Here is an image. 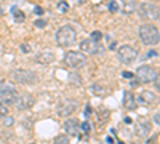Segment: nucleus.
<instances>
[{"label":"nucleus","instance_id":"2eb2a0df","mask_svg":"<svg viewBox=\"0 0 160 144\" xmlns=\"http://www.w3.org/2000/svg\"><path fill=\"white\" fill-rule=\"evenodd\" d=\"M123 104L127 109H135L136 107V101H135V96H133L131 91H125L123 95Z\"/></svg>","mask_w":160,"mask_h":144},{"label":"nucleus","instance_id":"dca6fc26","mask_svg":"<svg viewBox=\"0 0 160 144\" xmlns=\"http://www.w3.org/2000/svg\"><path fill=\"white\" fill-rule=\"evenodd\" d=\"M149 133H151V123H148V122H139V125H138V128H136V135L141 136V138H144V136H148Z\"/></svg>","mask_w":160,"mask_h":144},{"label":"nucleus","instance_id":"20e7f679","mask_svg":"<svg viewBox=\"0 0 160 144\" xmlns=\"http://www.w3.org/2000/svg\"><path fill=\"white\" fill-rule=\"evenodd\" d=\"M78 109V101L77 99H72V98H64L58 102L56 106V112L59 117H69L72 115L75 111Z\"/></svg>","mask_w":160,"mask_h":144},{"label":"nucleus","instance_id":"f704fd0d","mask_svg":"<svg viewBox=\"0 0 160 144\" xmlns=\"http://www.w3.org/2000/svg\"><path fill=\"white\" fill-rule=\"evenodd\" d=\"M5 123H7V125H11V123H13V119H5Z\"/></svg>","mask_w":160,"mask_h":144},{"label":"nucleus","instance_id":"c85d7f7f","mask_svg":"<svg viewBox=\"0 0 160 144\" xmlns=\"http://www.w3.org/2000/svg\"><path fill=\"white\" fill-rule=\"evenodd\" d=\"M21 50L24 51V53H29V51H31V45H28V43H22V45H21Z\"/></svg>","mask_w":160,"mask_h":144},{"label":"nucleus","instance_id":"c756f323","mask_svg":"<svg viewBox=\"0 0 160 144\" xmlns=\"http://www.w3.org/2000/svg\"><path fill=\"white\" fill-rule=\"evenodd\" d=\"M154 83H155V91H158L160 90V83H158V74H157V77L154 78V80H152Z\"/></svg>","mask_w":160,"mask_h":144},{"label":"nucleus","instance_id":"423d86ee","mask_svg":"<svg viewBox=\"0 0 160 144\" xmlns=\"http://www.w3.org/2000/svg\"><path fill=\"white\" fill-rule=\"evenodd\" d=\"M18 91L15 87H11L10 83H0V101H2L5 106L10 104H15L18 99Z\"/></svg>","mask_w":160,"mask_h":144},{"label":"nucleus","instance_id":"72a5a7b5","mask_svg":"<svg viewBox=\"0 0 160 144\" xmlns=\"http://www.w3.org/2000/svg\"><path fill=\"white\" fill-rule=\"evenodd\" d=\"M35 13H37V15H42V13H43V8H40V7H35Z\"/></svg>","mask_w":160,"mask_h":144},{"label":"nucleus","instance_id":"a211bd4d","mask_svg":"<svg viewBox=\"0 0 160 144\" xmlns=\"http://www.w3.org/2000/svg\"><path fill=\"white\" fill-rule=\"evenodd\" d=\"M136 8V2L135 0H125V13H133Z\"/></svg>","mask_w":160,"mask_h":144},{"label":"nucleus","instance_id":"f03ea898","mask_svg":"<svg viewBox=\"0 0 160 144\" xmlns=\"http://www.w3.org/2000/svg\"><path fill=\"white\" fill-rule=\"evenodd\" d=\"M139 38L144 45H157L160 42L158 27H155L154 24H142L139 27Z\"/></svg>","mask_w":160,"mask_h":144},{"label":"nucleus","instance_id":"1a4fd4ad","mask_svg":"<svg viewBox=\"0 0 160 144\" xmlns=\"http://www.w3.org/2000/svg\"><path fill=\"white\" fill-rule=\"evenodd\" d=\"M139 16L144 19H158V5L157 3H141Z\"/></svg>","mask_w":160,"mask_h":144},{"label":"nucleus","instance_id":"aec40b11","mask_svg":"<svg viewBox=\"0 0 160 144\" xmlns=\"http://www.w3.org/2000/svg\"><path fill=\"white\" fill-rule=\"evenodd\" d=\"M55 142H71V136L69 135H59V136H56L55 138Z\"/></svg>","mask_w":160,"mask_h":144},{"label":"nucleus","instance_id":"a878e982","mask_svg":"<svg viewBox=\"0 0 160 144\" xmlns=\"http://www.w3.org/2000/svg\"><path fill=\"white\" fill-rule=\"evenodd\" d=\"M34 26H35V27H38V29H42V27H45V26H47V21L45 19H37L34 22Z\"/></svg>","mask_w":160,"mask_h":144},{"label":"nucleus","instance_id":"4be33fe9","mask_svg":"<svg viewBox=\"0 0 160 144\" xmlns=\"http://www.w3.org/2000/svg\"><path fill=\"white\" fill-rule=\"evenodd\" d=\"M7 115H8V106H5V104L0 101V119H3Z\"/></svg>","mask_w":160,"mask_h":144},{"label":"nucleus","instance_id":"c9c22d12","mask_svg":"<svg viewBox=\"0 0 160 144\" xmlns=\"http://www.w3.org/2000/svg\"><path fill=\"white\" fill-rule=\"evenodd\" d=\"M112 141H114V139H112L111 136H108V138H106V142H112Z\"/></svg>","mask_w":160,"mask_h":144},{"label":"nucleus","instance_id":"7ed1b4c3","mask_svg":"<svg viewBox=\"0 0 160 144\" xmlns=\"http://www.w3.org/2000/svg\"><path fill=\"white\" fill-rule=\"evenodd\" d=\"M11 78L21 85H35L38 82V74L29 69H16L11 72Z\"/></svg>","mask_w":160,"mask_h":144},{"label":"nucleus","instance_id":"39448f33","mask_svg":"<svg viewBox=\"0 0 160 144\" xmlns=\"http://www.w3.org/2000/svg\"><path fill=\"white\" fill-rule=\"evenodd\" d=\"M64 64L72 69H80L87 64V56L82 51H68L64 56Z\"/></svg>","mask_w":160,"mask_h":144},{"label":"nucleus","instance_id":"ddd939ff","mask_svg":"<svg viewBox=\"0 0 160 144\" xmlns=\"http://www.w3.org/2000/svg\"><path fill=\"white\" fill-rule=\"evenodd\" d=\"M139 101H141L142 104H154V102H157V101H158V98H157V95L154 93V91H148V90H144V91H141Z\"/></svg>","mask_w":160,"mask_h":144},{"label":"nucleus","instance_id":"473e14b6","mask_svg":"<svg viewBox=\"0 0 160 144\" xmlns=\"http://www.w3.org/2000/svg\"><path fill=\"white\" fill-rule=\"evenodd\" d=\"M90 114H91V107H90V106H87V107H85V117H88Z\"/></svg>","mask_w":160,"mask_h":144},{"label":"nucleus","instance_id":"9d476101","mask_svg":"<svg viewBox=\"0 0 160 144\" xmlns=\"http://www.w3.org/2000/svg\"><path fill=\"white\" fill-rule=\"evenodd\" d=\"M80 51L87 55H95V53H99L101 48H98V43L93 42L91 38H87V40L80 42Z\"/></svg>","mask_w":160,"mask_h":144},{"label":"nucleus","instance_id":"b1692460","mask_svg":"<svg viewBox=\"0 0 160 144\" xmlns=\"http://www.w3.org/2000/svg\"><path fill=\"white\" fill-rule=\"evenodd\" d=\"M15 19L18 21V22H22L24 19H26V15L22 11H15Z\"/></svg>","mask_w":160,"mask_h":144},{"label":"nucleus","instance_id":"6ab92c4d","mask_svg":"<svg viewBox=\"0 0 160 144\" xmlns=\"http://www.w3.org/2000/svg\"><path fill=\"white\" fill-rule=\"evenodd\" d=\"M90 38H91L93 42H96V43H99V42L102 40V34H101L99 31H95V32H91Z\"/></svg>","mask_w":160,"mask_h":144},{"label":"nucleus","instance_id":"f257e3e1","mask_svg":"<svg viewBox=\"0 0 160 144\" xmlns=\"http://www.w3.org/2000/svg\"><path fill=\"white\" fill-rule=\"evenodd\" d=\"M77 40V32L72 26H62L56 32V43L62 48L72 47Z\"/></svg>","mask_w":160,"mask_h":144},{"label":"nucleus","instance_id":"7c9ffc66","mask_svg":"<svg viewBox=\"0 0 160 144\" xmlns=\"http://www.w3.org/2000/svg\"><path fill=\"white\" fill-rule=\"evenodd\" d=\"M158 53H157V51L155 50H151V51H148V58H152V56H157Z\"/></svg>","mask_w":160,"mask_h":144},{"label":"nucleus","instance_id":"0eeeda50","mask_svg":"<svg viewBox=\"0 0 160 144\" xmlns=\"http://www.w3.org/2000/svg\"><path fill=\"white\" fill-rule=\"evenodd\" d=\"M117 58L122 61L123 64H131L133 61H136L138 58V51L136 48H133L131 45H123L120 47L118 51H117Z\"/></svg>","mask_w":160,"mask_h":144},{"label":"nucleus","instance_id":"5701e85b","mask_svg":"<svg viewBox=\"0 0 160 144\" xmlns=\"http://www.w3.org/2000/svg\"><path fill=\"white\" fill-rule=\"evenodd\" d=\"M91 90H93V93H95V95H104V93H106L104 87H101V85H93Z\"/></svg>","mask_w":160,"mask_h":144},{"label":"nucleus","instance_id":"f8f14e48","mask_svg":"<svg viewBox=\"0 0 160 144\" xmlns=\"http://www.w3.org/2000/svg\"><path fill=\"white\" fill-rule=\"evenodd\" d=\"M78 120L77 119H68L64 122V132L66 135H69V136H77L78 135Z\"/></svg>","mask_w":160,"mask_h":144},{"label":"nucleus","instance_id":"4468645a","mask_svg":"<svg viewBox=\"0 0 160 144\" xmlns=\"http://www.w3.org/2000/svg\"><path fill=\"white\" fill-rule=\"evenodd\" d=\"M35 61L40 62V64H51L55 61V55H53L51 51H42V53H38L35 56Z\"/></svg>","mask_w":160,"mask_h":144},{"label":"nucleus","instance_id":"bb28decb","mask_svg":"<svg viewBox=\"0 0 160 144\" xmlns=\"http://www.w3.org/2000/svg\"><path fill=\"white\" fill-rule=\"evenodd\" d=\"M58 8H59L61 11H68V10H69V5L66 3V2H59V3H58Z\"/></svg>","mask_w":160,"mask_h":144},{"label":"nucleus","instance_id":"2f4dec72","mask_svg":"<svg viewBox=\"0 0 160 144\" xmlns=\"http://www.w3.org/2000/svg\"><path fill=\"white\" fill-rule=\"evenodd\" d=\"M158 117H160V115H158V112H157V114L154 115V122H155V125H158V123H160V119H158Z\"/></svg>","mask_w":160,"mask_h":144},{"label":"nucleus","instance_id":"9b49d317","mask_svg":"<svg viewBox=\"0 0 160 144\" xmlns=\"http://www.w3.org/2000/svg\"><path fill=\"white\" fill-rule=\"evenodd\" d=\"M16 107L19 111H24V109H31L34 106V98L31 95H18V99H16Z\"/></svg>","mask_w":160,"mask_h":144},{"label":"nucleus","instance_id":"cd10ccee","mask_svg":"<svg viewBox=\"0 0 160 144\" xmlns=\"http://www.w3.org/2000/svg\"><path fill=\"white\" fill-rule=\"evenodd\" d=\"M122 77H123V78H127V80H131V78L135 77V75H133L131 72H128V71H125V72H122Z\"/></svg>","mask_w":160,"mask_h":144},{"label":"nucleus","instance_id":"e433bc0d","mask_svg":"<svg viewBox=\"0 0 160 144\" xmlns=\"http://www.w3.org/2000/svg\"><path fill=\"white\" fill-rule=\"evenodd\" d=\"M2 13H3V10H2V8H0V16H2Z\"/></svg>","mask_w":160,"mask_h":144},{"label":"nucleus","instance_id":"6e6552de","mask_svg":"<svg viewBox=\"0 0 160 144\" xmlns=\"http://www.w3.org/2000/svg\"><path fill=\"white\" fill-rule=\"evenodd\" d=\"M136 77H138V80L142 82V83H149L152 82L154 78L157 77V71L152 67V66H139L138 71H136Z\"/></svg>","mask_w":160,"mask_h":144},{"label":"nucleus","instance_id":"393cba45","mask_svg":"<svg viewBox=\"0 0 160 144\" xmlns=\"http://www.w3.org/2000/svg\"><path fill=\"white\" fill-rule=\"evenodd\" d=\"M109 10H111V13H117L118 11V3L117 2H109Z\"/></svg>","mask_w":160,"mask_h":144},{"label":"nucleus","instance_id":"f3484780","mask_svg":"<svg viewBox=\"0 0 160 144\" xmlns=\"http://www.w3.org/2000/svg\"><path fill=\"white\" fill-rule=\"evenodd\" d=\"M69 82H71L72 85H82V83H83L82 75L77 74V72H71V74H69Z\"/></svg>","mask_w":160,"mask_h":144},{"label":"nucleus","instance_id":"412c9836","mask_svg":"<svg viewBox=\"0 0 160 144\" xmlns=\"http://www.w3.org/2000/svg\"><path fill=\"white\" fill-rule=\"evenodd\" d=\"M78 128H80V130H82V132H83V133H90V132H91V128H93V125H91V123H90V122L87 120V122H83L82 125H80Z\"/></svg>","mask_w":160,"mask_h":144}]
</instances>
